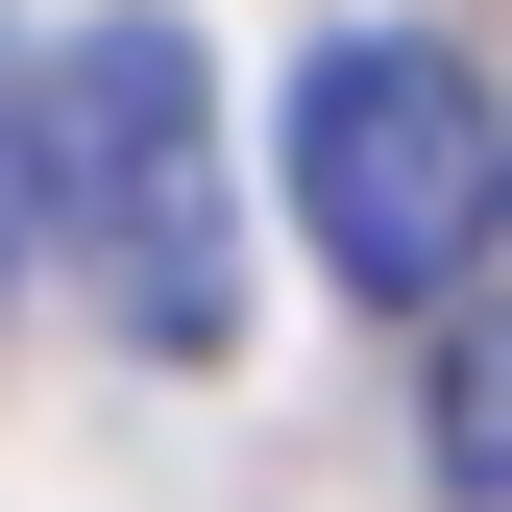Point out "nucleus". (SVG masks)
<instances>
[{"mask_svg": "<svg viewBox=\"0 0 512 512\" xmlns=\"http://www.w3.org/2000/svg\"><path fill=\"white\" fill-rule=\"evenodd\" d=\"M25 98H49V244L98 269V317L147 366H220L244 342V244H220V74H196V25L122 0V25H74Z\"/></svg>", "mask_w": 512, "mask_h": 512, "instance_id": "f257e3e1", "label": "nucleus"}, {"mask_svg": "<svg viewBox=\"0 0 512 512\" xmlns=\"http://www.w3.org/2000/svg\"><path fill=\"white\" fill-rule=\"evenodd\" d=\"M415 439H439V488H464V512H512V317H464V342H439Z\"/></svg>", "mask_w": 512, "mask_h": 512, "instance_id": "7ed1b4c3", "label": "nucleus"}, {"mask_svg": "<svg viewBox=\"0 0 512 512\" xmlns=\"http://www.w3.org/2000/svg\"><path fill=\"white\" fill-rule=\"evenodd\" d=\"M488 220H512V98L464 74V49L366 25V49H317V74H293V244H317L342 293L439 317V293L488 269Z\"/></svg>", "mask_w": 512, "mask_h": 512, "instance_id": "f03ea898", "label": "nucleus"}, {"mask_svg": "<svg viewBox=\"0 0 512 512\" xmlns=\"http://www.w3.org/2000/svg\"><path fill=\"white\" fill-rule=\"evenodd\" d=\"M25 244H49V98L0 74V269H25Z\"/></svg>", "mask_w": 512, "mask_h": 512, "instance_id": "20e7f679", "label": "nucleus"}]
</instances>
